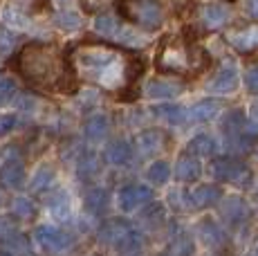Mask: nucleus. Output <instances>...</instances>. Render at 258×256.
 <instances>
[{"mask_svg":"<svg viewBox=\"0 0 258 256\" xmlns=\"http://www.w3.org/2000/svg\"><path fill=\"white\" fill-rule=\"evenodd\" d=\"M72 72L83 81L108 92H126L144 72V63L135 54L108 43H79L70 56Z\"/></svg>","mask_w":258,"mask_h":256,"instance_id":"f257e3e1","label":"nucleus"},{"mask_svg":"<svg viewBox=\"0 0 258 256\" xmlns=\"http://www.w3.org/2000/svg\"><path fill=\"white\" fill-rule=\"evenodd\" d=\"M18 72L25 81L38 90H70L66 81L74 79L72 66H68L58 47L47 43H32L18 56Z\"/></svg>","mask_w":258,"mask_h":256,"instance_id":"f03ea898","label":"nucleus"},{"mask_svg":"<svg viewBox=\"0 0 258 256\" xmlns=\"http://www.w3.org/2000/svg\"><path fill=\"white\" fill-rule=\"evenodd\" d=\"M155 66L164 75L196 77L209 66V56L200 45L182 36H166L155 54Z\"/></svg>","mask_w":258,"mask_h":256,"instance_id":"7ed1b4c3","label":"nucleus"},{"mask_svg":"<svg viewBox=\"0 0 258 256\" xmlns=\"http://www.w3.org/2000/svg\"><path fill=\"white\" fill-rule=\"evenodd\" d=\"M119 14L142 29H157L164 21V7L160 0H121Z\"/></svg>","mask_w":258,"mask_h":256,"instance_id":"20e7f679","label":"nucleus"},{"mask_svg":"<svg viewBox=\"0 0 258 256\" xmlns=\"http://www.w3.org/2000/svg\"><path fill=\"white\" fill-rule=\"evenodd\" d=\"M211 175L218 182H225V184H238L245 186L249 184L251 173L247 169L245 162H240L238 157H216L211 162Z\"/></svg>","mask_w":258,"mask_h":256,"instance_id":"39448f33","label":"nucleus"},{"mask_svg":"<svg viewBox=\"0 0 258 256\" xmlns=\"http://www.w3.org/2000/svg\"><path fill=\"white\" fill-rule=\"evenodd\" d=\"M101 238L106 240V243L117 245L119 249H126V252L137 249L144 240L142 234L133 227L128 220H110V223H106L101 229Z\"/></svg>","mask_w":258,"mask_h":256,"instance_id":"423d86ee","label":"nucleus"},{"mask_svg":"<svg viewBox=\"0 0 258 256\" xmlns=\"http://www.w3.org/2000/svg\"><path fill=\"white\" fill-rule=\"evenodd\" d=\"M238 81H240V75H238V68L234 61H225L220 68H218L216 77L209 83V90L216 92V95H229L238 88Z\"/></svg>","mask_w":258,"mask_h":256,"instance_id":"0eeeda50","label":"nucleus"},{"mask_svg":"<svg viewBox=\"0 0 258 256\" xmlns=\"http://www.w3.org/2000/svg\"><path fill=\"white\" fill-rule=\"evenodd\" d=\"M227 41L240 54L256 52L258 50V25H245V27L231 29V32L227 34Z\"/></svg>","mask_w":258,"mask_h":256,"instance_id":"6e6552de","label":"nucleus"},{"mask_svg":"<svg viewBox=\"0 0 258 256\" xmlns=\"http://www.w3.org/2000/svg\"><path fill=\"white\" fill-rule=\"evenodd\" d=\"M198 236H200V240L207 245V247L216 249V252L227 245L225 229H222L213 218H202L200 220V225H198Z\"/></svg>","mask_w":258,"mask_h":256,"instance_id":"1a4fd4ad","label":"nucleus"},{"mask_svg":"<svg viewBox=\"0 0 258 256\" xmlns=\"http://www.w3.org/2000/svg\"><path fill=\"white\" fill-rule=\"evenodd\" d=\"M220 216L225 218V223L229 227H240L247 220V216H249V207L240 196H231L220 205Z\"/></svg>","mask_w":258,"mask_h":256,"instance_id":"9d476101","label":"nucleus"},{"mask_svg":"<svg viewBox=\"0 0 258 256\" xmlns=\"http://www.w3.org/2000/svg\"><path fill=\"white\" fill-rule=\"evenodd\" d=\"M222 198V189L216 184H200L193 191H188V205L191 209H207V207L218 205Z\"/></svg>","mask_w":258,"mask_h":256,"instance_id":"9b49d317","label":"nucleus"},{"mask_svg":"<svg viewBox=\"0 0 258 256\" xmlns=\"http://www.w3.org/2000/svg\"><path fill=\"white\" fill-rule=\"evenodd\" d=\"M151 198H153V191L148 189V186L131 184V186H123L121 194H119V207L126 211H133L140 205L151 203Z\"/></svg>","mask_w":258,"mask_h":256,"instance_id":"f8f14e48","label":"nucleus"},{"mask_svg":"<svg viewBox=\"0 0 258 256\" xmlns=\"http://www.w3.org/2000/svg\"><path fill=\"white\" fill-rule=\"evenodd\" d=\"M175 175H177V180H182V182H196L200 178L202 164H200V160H198V155H193V153L182 155L175 164Z\"/></svg>","mask_w":258,"mask_h":256,"instance_id":"ddd939ff","label":"nucleus"},{"mask_svg":"<svg viewBox=\"0 0 258 256\" xmlns=\"http://www.w3.org/2000/svg\"><path fill=\"white\" fill-rule=\"evenodd\" d=\"M229 21V9L220 3H211V5H205V12H202V23L211 29H218L222 25H227Z\"/></svg>","mask_w":258,"mask_h":256,"instance_id":"4468645a","label":"nucleus"},{"mask_svg":"<svg viewBox=\"0 0 258 256\" xmlns=\"http://www.w3.org/2000/svg\"><path fill=\"white\" fill-rule=\"evenodd\" d=\"M166 144V137L162 131H146L137 137V146H140V153L144 155H153L157 151H162Z\"/></svg>","mask_w":258,"mask_h":256,"instance_id":"2eb2a0df","label":"nucleus"},{"mask_svg":"<svg viewBox=\"0 0 258 256\" xmlns=\"http://www.w3.org/2000/svg\"><path fill=\"white\" fill-rule=\"evenodd\" d=\"M218 112H220V101L205 99V101H198L196 106L188 110L186 119H191V121H211Z\"/></svg>","mask_w":258,"mask_h":256,"instance_id":"dca6fc26","label":"nucleus"},{"mask_svg":"<svg viewBox=\"0 0 258 256\" xmlns=\"http://www.w3.org/2000/svg\"><path fill=\"white\" fill-rule=\"evenodd\" d=\"M218 144L216 140H213L211 135H207V133H200V135H196L191 142H188L186 151L198 157H213V153H216Z\"/></svg>","mask_w":258,"mask_h":256,"instance_id":"f3484780","label":"nucleus"},{"mask_svg":"<svg viewBox=\"0 0 258 256\" xmlns=\"http://www.w3.org/2000/svg\"><path fill=\"white\" fill-rule=\"evenodd\" d=\"M182 92L180 83L166 81V79H155V81L148 83V95L155 97V99H168V97H175Z\"/></svg>","mask_w":258,"mask_h":256,"instance_id":"a211bd4d","label":"nucleus"},{"mask_svg":"<svg viewBox=\"0 0 258 256\" xmlns=\"http://www.w3.org/2000/svg\"><path fill=\"white\" fill-rule=\"evenodd\" d=\"M131 155H133L131 144L123 140H115L106 149V160L110 162V164H126V162L131 160Z\"/></svg>","mask_w":258,"mask_h":256,"instance_id":"6ab92c4d","label":"nucleus"},{"mask_svg":"<svg viewBox=\"0 0 258 256\" xmlns=\"http://www.w3.org/2000/svg\"><path fill=\"white\" fill-rule=\"evenodd\" d=\"M155 115L171 121V124H182L186 119V110L182 106H175V103H162V106H157Z\"/></svg>","mask_w":258,"mask_h":256,"instance_id":"aec40b11","label":"nucleus"},{"mask_svg":"<svg viewBox=\"0 0 258 256\" xmlns=\"http://www.w3.org/2000/svg\"><path fill=\"white\" fill-rule=\"evenodd\" d=\"M86 133L92 137V140H99L108 133V119L103 115H94L90 121L86 124Z\"/></svg>","mask_w":258,"mask_h":256,"instance_id":"412c9836","label":"nucleus"},{"mask_svg":"<svg viewBox=\"0 0 258 256\" xmlns=\"http://www.w3.org/2000/svg\"><path fill=\"white\" fill-rule=\"evenodd\" d=\"M168 175H171V169H168L166 162H155V164H151V169H148V180H151L153 184H164L168 180Z\"/></svg>","mask_w":258,"mask_h":256,"instance_id":"4be33fe9","label":"nucleus"},{"mask_svg":"<svg viewBox=\"0 0 258 256\" xmlns=\"http://www.w3.org/2000/svg\"><path fill=\"white\" fill-rule=\"evenodd\" d=\"M0 180H3L5 184H18V182L23 180V169L16 166V164L5 166V171L0 173Z\"/></svg>","mask_w":258,"mask_h":256,"instance_id":"5701e85b","label":"nucleus"},{"mask_svg":"<svg viewBox=\"0 0 258 256\" xmlns=\"http://www.w3.org/2000/svg\"><path fill=\"white\" fill-rule=\"evenodd\" d=\"M168 252H173V254H193L196 247H193V243H191L188 236H182V238H175V245L168 247Z\"/></svg>","mask_w":258,"mask_h":256,"instance_id":"b1692460","label":"nucleus"},{"mask_svg":"<svg viewBox=\"0 0 258 256\" xmlns=\"http://www.w3.org/2000/svg\"><path fill=\"white\" fill-rule=\"evenodd\" d=\"M144 218L153 220L151 225H160L162 220H164V209H162L160 205H148V209L144 211Z\"/></svg>","mask_w":258,"mask_h":256,"instance_id":"393cba45","label":"nucleus"},{"mask_svg":"<svg viewBox=\"0 0 258 256\" xmlns=\"http://www.w3.org/2000/svg\"><path fill=\"white\" fill-rule=\"evenodd\" d=\"M245 86H247V90H249L251 95H258V66L251 68V70H247Z\"/></svg>","mask_w":258,"mask_h":256,"instance_id":"a878e982","label":"nucleus"},{"mask_svg":"<svg viewBox=\"0 0 258 256\" xmlns=\"http://www.w3.org/2000/svg\"><path fill=\"white\" fill-rule=\"evenodd\" d=\"M103 203H106V194H103V191H92L90 198H88V205H90V209H94V211L101 209Z\"/></svg>","mask_w":258,"mask_h":256,"instance_id":"bb28decb","label":"nucleus"},{"mask_svg":"<svg viewBox=\"0 0 258 256\" xmlns=\"http://www.w3.org/2000/svg\"><path fill=\"white\" fill-rule=\"evenodd\" d=\"M245 14L258 21V0H245Z\"/></svg>","mask_w":258,"mask_h":256,"instance_id":"cd10ccee","label":"nucleus"},{"mask_svg":"<svg viewBox=\"0 0 258 256\" xmlns=\"http://www.w3.org/2000/svg\"><path fill=\"white\" fill-rule=\"evenodd\" d=\"M12 92H14V86H12V83H9V81H0V103L7 99Z\"/></svg>","mask_w":258,"mask_h":256,"instance_id":"c85d7f7f","label":"nucleus"},{"mask_svg":"<svg viewBox=\"0 0 258 256\" xmlns=\"http://www.w3.org/2000/svg\"><path fill=\"white\" fill-rule=\"evenodd\" d=\"M12 124H14L12 117H0V135H3V133H7L9 128H12Z\"/></svg>","mask_w":258,"mask_h":256,"instance_id":"c756f323","label":"nucleus"},{"mask_svg":"<svg viewBox=\"0 0 258 256\" xmlns=\"http://www.w3.org/2000/svg\"><path fill=\"white\" fill-rule=\"evenodd\" d=\"M101 3H103V0H83V5H86V9H97Z\"/></svg>","mask_w":258,"mask_h":256,"instance_id":"7c9ffc66","label":"nucleus"}]
</instances>
